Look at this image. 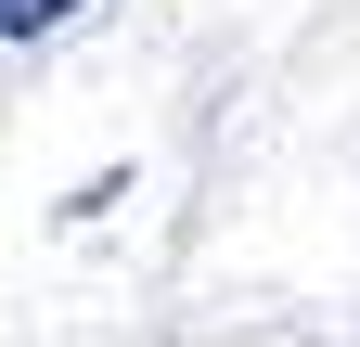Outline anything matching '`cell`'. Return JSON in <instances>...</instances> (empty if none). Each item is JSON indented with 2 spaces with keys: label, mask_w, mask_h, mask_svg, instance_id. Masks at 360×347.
<instances>
[{
  "label": "cell",
  "mask_w": 360,
  "mask_h": 347,
  "mask_svg": "<svg viewBox=\"0 0 360 347\" xmlns=\"http://www.w3.org/2000/svg\"><path fill=\"white\" fill-rule=\"evenodd\" d=\"M65 13H77V0H0V39H52Z\"/></svg>",
  "instance_id": "obj_1"
}]
</instances>
